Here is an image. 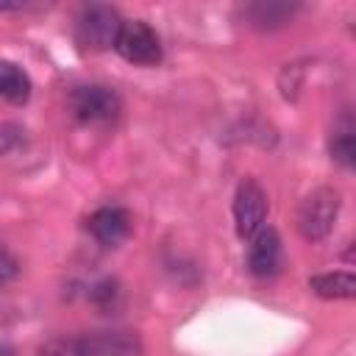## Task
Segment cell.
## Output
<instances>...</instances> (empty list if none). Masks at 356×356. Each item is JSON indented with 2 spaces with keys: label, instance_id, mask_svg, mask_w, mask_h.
<instances>
[{
  "label": "cell",
  "instance_id": "6da1fadb",
  "mask_svg": "<svg viewBox=\"0 0 356 356\" xmlns=\"http://www.w3.org/2000/svg\"><path fill=\"white\" fill-rule=\"evenodd\" d=\"M44 356H139V339L128 331H100L53 342Z\"/></svg>",
  "mask_w": 356,
  "mask_h": 356
},
{
  "label": "cell",
  "instance_id": "7a4b0ae2",
  "mask_svg": "<svg viewBox=\"0 0 356 356\" xmlns=\"http://www.w3.org/2000/svg\"><path fill=\"white\" fill-rule=\"evenodd\" d=\"M114 50L128 64H139V67H153L161 61V39L142 19H122L114 39Z\"/></svg>",
  "mask_w": 356,
  "mask_h": 356
},
{
  "label": "cell",
  "instance_id": "3957f363",
  "mask_svg": "<svg viewBox=\"0 0 356 356\" xmlns=\"http://www.w3.org/2000/svg\"><path fill=\"white\" fill-rule=\"evenodd\" d=\"M120 25H122V19H120L117 8L103 6V3L86 6L78 14V22H75V42L83 50H106V47H114V39H117Z\"/></svg>",
  "mask_w": 356,
  "mask_h": 356
},
{
  "label": "cell",
  "instance_id": "277c9868",
  "mask_svg": "<svg viewBox=\"0 0 356 356\" xmlns=\"http://www.w3.org/2000/svg\"><path fill=\"white\" fill-rule=\"evenodd\" d=\"M234 220H236V234L242 239L256 236L264 228L267 220V192L256 178H245L236 186L234 195Z\"/></svg>",
  "mask_w": 356,
  "mask_h": 356
},
{
  "label": "cell",
  "instance_id": "5b68a950",
  "mask_svg": "<svg viewBox=\"0 0 356 356\" xmlns=\"http://www.w3.org/2000/svg\"><path fill=\"white\" fill-rule=\"evenodd\" d=\"M339 214V195L334 189H314L298 211V228L306 239H323Z\"/></svg>",
  "mask_w": 356,
  "mask_h": 356
},
{
  "label": "cell",
  "instance_id": "8992f818",
  "mask_svg": "<svg viewBox=\"0 0 356 356\" xmlns=\"http://www.w3.org/2000/svg\"><path fill=\"white\" fill-rule=\"evenodd\" d=\"M72 111L81 122H114L120 114V97L100 83L78 86L72 92Z\"/></svg>",
  "mask_w": 356,
  "mask_h": 356
},
{
  "label": "cell",
  "instance_id": "52a82bcc",
  "mask_svg": "<svg viewBox=\"0 0 356 356\" xmlns=\"http://www.w3.org/2000/svg\"><path fill=\"white\" fill-rule=\"evenodd\" d=\"M248 267L259 278H270L281 267V236L275 228H261L256 236H250V250H248Z\"/></svg>",
  "mask_w": 356,
  "mask_h": 356
},
{
  "label": "cell",
  "instance_id": "ba28073f",
  "mask_svg": "<svg viewBox=\"0 0 356 356\" xmlns=\"http://www.w3.org/2000/svg\"><path fill=\"white\" fill-rule=\"evenodd\" d=\"M89 231H92V236L100 245L114 248V245H120L128 236V231H131V214L122 206H103V209H97L89 217Z\"/></svg>",
  "mask_w": 356,
  "mask_h": 356
},
{
  "label": "cell",
  "instance_id": "9c48e42d",
  "mask_svg": "<svg viewBox=\"0 0 356 356\" xmlns=\"http://www.w3.org/2000/svg\"><path fill=\"white\" fill-rule=\"evenodd\" d=\"M0 97L17 106L28 103L31 97V78L14 61H0Z\"/></svg>",
  "mask_w": 356,
  "mask_h": 356
},
{
  "label": "cell",
  "instance_id": "30bf717a",
  "mask_svg": "<svg viewBox=\"0 0 356 356\" xmlns=\"http://www.w3.org/2000/svg\"><path fill=\"white\" fill-rule=\"evenodd\" d=\"M312 292H317L320 298L328 300H339V298H353L356 295V278L350 273H325V275H314L309 278Z\"/></svg>",
  "mask_w": 356,
  "mask_h": 356
},
{
  "label": "cell",
  "instance_id": "8fae6325",
  "mask_svg": "<svg viewBox=\"0 0 356 356\" xmlns=\"http://www.w3.org/2000/svg\"><path fill=\"white\" fill-rule=\"evenodd\" d=\"M248 17L253 19V25L259 28H273V25H284L286 17H292V8L284 3H256L248 8Z\"/></svg>",
  "mask_w": 356,
  "mask_h": 356
},
{
  "label": "cell",
  "instance_id": "7c38bea8",
  "mask_svg": "<svg viewBox=\"0 0 356 356\" xmlns=\"http://www.w3.org/2000/svg\"><path fill=\"white\" fill-rule=\"evenodd\" d=\"M331 156L342 167H348V170L353 167V161H356V142H353V131L350 128L334 134V139H331Z\"/></svg>",
  "mask_w": 356,
  "mask_h": 356
},
{
  "label": "cell",
  "instance_id": "4fadbf2b",
  "mask_svg": "<svg viewBox=\"0 0 356 356\" xmlns=\"http://www.w3.org/2000/svg\"><path fill=\"white\" fill-rule=\"evenodd\" d=\"M17 273V264H14V259L6 253V250H0V284H6L11 275Z\"/></svg>",
  "mask_w": 356,
  "mask_h": 356
}]
</instances>
